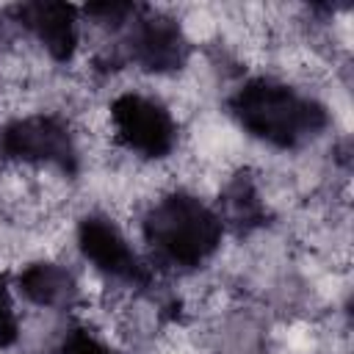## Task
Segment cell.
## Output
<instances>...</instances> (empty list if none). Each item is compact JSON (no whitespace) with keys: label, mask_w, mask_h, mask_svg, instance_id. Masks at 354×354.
Instances as JSON below:
<instances>
[{"label":"cell","mask_w":354,"mask_h":354,"mask_svg":"<svg viewBox=\"0 0 354 354\" xmlns=\"http://www.w3.org/2000/svg\"><path fill=\"white\" fill-rule=\"evenodd\" d=\"M230 108L241 130L282 149L310 141L326 124V108L279 77L246 80L235 91Z\"/></svg>","instance_id":"obj_1"}]
</instances>
